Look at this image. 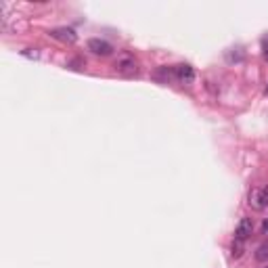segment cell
I'll use <instances>...</instances> for the list:
<instances>
[{
	"label": "cell",
	"mask_w": 268,
	"mask_h": 268,
	"mask_svg": "<svg viewBox=\"0 0 268 268\" xmlns=\"http://www.w3.org/2000/svg\"><path fill=\"white\" fill-rule=\"evenodd\" d=\"M264 231L268 233V218H266V222H264Z\"/></svg>",
	"instance_id": "cell-11"
},
{
	"label": "cell",
	"mask_w": 268,
	"mask_h": 268,
	"mask_svg": "<svg viewBox=\"0 0 268 268\" xmlns=\"http://www.w3.org/2000/svg\"><path fill=\"white\" fill-rule=\"evenodd\" d=\"M266 95H268V86H266Z\"/></svg>",
	"instance_id": "cell-13"
},
{
	"label": "cell",
	"mask_w": 268,
	"mask_h": 268,
	"mask_svg": "<svg viewBox=\"0 0 268 268\" xmlns=\"http://www.w3.org/2000/svg\"><path fill=\"white\" fill-rule=\"evenodd\" d=\"M21 55H24V57H34V59H38V53H36V51L32 53V49H26V51L21 53Z\"/></svg>",
	"instance_id": "cell-10"
},
{
	"label": "cell",
	"mask_w": 268,
	"mask_h": 268,
	"mask_svg": "<svg viewBox=\"0 0 268 268\" xmlns=\"http://www.w3.org/2000/svg\"><path fill=\"white\" fill-rule=\"evenodd\" d=\"M252 231H254V222H252V218H241L239 220V225H237V229H235V239H239V241H245L250 235H252Z\"/></svg>",
	"instance_id": "cell-4"
},
{
	"label": "cell",
	"mask_w": 268,
	"mask_h": 268,
	"mask_svg": "<svg viewBox=\"0 0 268 268\" xmlns=\"http://www.w3.org/2000/svg\"><path fill=\"white\" fill-rule=\"evenodd\" d=\"M264 57H266V61H268V49H266V53H264Z\"/></svg>",
	"instance_id": "cell-12"
},
{
	"label": "cell",
	"mask_w": 268,
	"mask_h": 268,
	"mask_svg": "<svg viewBox=\"0 0 268 268\" xmlns=\"http://www.w3.org/2000/svg\"><path fill=\"white\" fill-rule=\"evenodd\" d=\"M114 70L122 76H137L139 74V61L130 53H120L118 59L114 61Z\"/></svg>",
	"instance_id": "cell-1"
},
{
	"label": "cell",
	"mask_w": 268,
	"mask_h": 268,
	"mask_svg": "<svg viewBox=\"0 0 268 268\" xmlns=\"http://www.w3.org/2000/svg\"><path fill=\"white\" fill-rule=\"evenodd\" d=\"M88 51H93V53L99 55V57H109L111 53H114V47H111L107 40L91 38V40H88Z\"/></svg>",
	"instance_id": "cell-2"
},
{
	"label": "cell",
	"mask_w": 268,
	"mask_h": 268,
	"mask_svg": "<svg viewBox=\"0 0 268 268\" xmlns=\"http://www.w3.org/2000/svg\"><path fill=\"white\" fill-rule=\"evenodd\" d=\"M49 34H51V38H55V40L70 42V44L78 40V34H76V30H72V28H55V30H51Z\"/></svg>",
	"instance_id": "cell-3"
},
{
	"label": "cell",
	"mask_w": 268,
	"mask_h": 268,
	"mask_svg": "<svg viewBox=\"0 0 268 268\" xmlns=\"http://www.w3.org/2000/svg\"><path fill=\"white\" fill-rule=\"evenodd\" d=\"M174 76L181 80L183 84H191L193 78H195V72H193L191 65H176V67H174Z\"/></svg>",
	"instance_id": "cell-5"
},
{
	"label": "cell",
	"mask_w": 268,
	"mask_h": 268,
	"mask_svg": "<svg viewBox=\"0 0 268 268\" xmlns=\"http://www.w3.org/2000/svg\"><path fill=\"white\" fill-rule=\"evenodd\" d=\"M256 260L258 262H268V243H262L256 250Z\"/></svg>",
	"instance_id": "cell-7"
},
{
	"label": "cell",
	"mask_w": 268,
	"mask_h": 268,
	"mask_svg": "<svg viewBox=\"0 0 268 268\" xmlns=\"http://www.w3.org/2000/svg\"><path fill=\"white\" fill-rule=\"evenodd\" d=\"M266 268H268V266H266Z\"/></svg>",
	"instance_id": "cell-14"
},
{
	"label": "cell",
	"mask_w": 268,
	"mask_h": 268,
	"mask_svg": "<svg viewBox=\"0 0 268 268\" xmlns=\"http://www.w3.org/2000/svg\"><path fill=\"white\" fill-rule=\"evenodd\" d=\"M250 206L254 210H264V204H262V195H260V189H252L250 193Z\"/></svg>",
	"instance_id": "cell-6"
},
{
	"label": "cell",
	"mask_w": 268,
	"mask_h": 268,
	"mask_svg": "<svg viewBox=\"0 0 268 268\" xmlns=\"http://www.w3.org/2000/svg\"><path fill=\"white\" fill-rule=\"evenodd\" d=\"M260 195H262V204H264V208H266V206H268V187L260 189Z\"/></svg>",
	"instance_id": "cell-9"
},
{
	"label": "cell",
	"mask_w": 268,
	"mask_h": 268,
	"mask_svg": "<svg viewBox=\"0 0 268 268\" xmlns=\"http://www.w3.org/2000/svg\"><path fill=\"white\" fill-rule=\"evenodd\" d=\"M231 252H233V256H235V258H241V254H243V241L235 239V241H233V245H231Z\"/></svg>",
	"instance_id": "cell-8"
}]
</instances>
